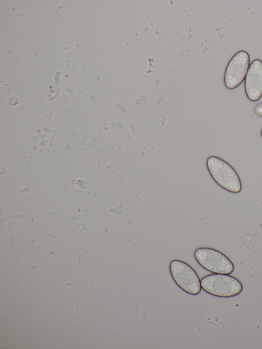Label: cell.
Masks as SVG:
<instances>
[{
	"instance_id": "8",
	"label": "cell",
	"mask_w": 262,
	"mask_h": 349,
	"mask_svg": "<svg viewBox=\"0 0 262 349\" xmlns=\"http://www.w3.org/2000/svg\"><path fill=\"white\" fill-rule=\"evenodd\" d=\"M260 135H261V136L262 137V129H261V132H260Z\"/></svg>"
},
{
	"instance_id": "4",
	"label": "cell",
	"mask_w": 262,
	"mask_h": 349,
	"mask_svg": "<svg viewBox=\"0 0 262 349\" xmlns=\"http://www.w3.org/2000/svg\"><path fill=\"white\" fill-rule=\"evenodd\" d=\"M169 271L174 282L185 292L192 295L201 292L200 278L189 264L179 259H173L169 264Z\"/></svg>"
},
{
	"instance_id": "1",
	"label": "cell",
	"mask_w": 262,
	"mask_h": 349,
	"mask_svg": "<svg viewBox=\"0 0 262 349\" xmlns=\"http://www.w3.org/2000/svg\"><path fill=\"white\" fill-rule=\"evenodd\" d=\"M206 166L214 181L221 188L233 193L241 191L239 177L228 162L219 157L211 156L206 160Z\"/></svg>"
},
{
	"instance_id": "6",
	"label": "cell",
	"mask_w": 262,
	"mask_h": 349,
	"mask_svg": "<svg viewBox=\"0 0 262 349\" xmlns=\"http://www.w3.org/2000/svg\"><path fill=\"white\" fill-rule=\"evenodd\" d=\"M245 91L248 99L252 102L259 100L262 97V61L254 59L250 64L246 74Z\"/></svg>"
},
{
	"instance_id": "5",
	"label": "cell",
	"mask_w": 262,
	"mask_h": 349,
	"mask_svg": "<svg viewBox=\"0 0 262 349\" xmlns=\"http://www.w3.org/2000/svg\"><path fill=\"white\" fill-rule=\"evenodd\" d=\"M250 55L246 51L236 52L229 60L224 74V84L226 88L233 90L245 80L250 67Z\"/></svg>"
},
{
	"instance_id": "3",
	"label": "cell",
	"mask_w": 262,
	"mask_h": 349,
	"mask_svg": "<svg viewBox=\"0 0 262 349\" xmlns=\"http://www.w3.org/2000/svg\"><path fill=\"white\" fill-rule=\"evenodd\" d=\"M194 257L204 269L215 274H230L234 269L233 263L221 251L209 247H200L194 252Z\"/></svg>"
},
{
	"instance_id": "2",
	"label": "cell",
	"mask_w": 262,
	"mask_h": 349,
	"mask_svg": "<svg viewBox=\"0 0 262 349\" xmlns=\"http://www.w3.org/2000/svg\"><path fill=\"white\" fill-rule=\"evenodd\" d=\"M202 289L212 296L228 298L239 295L243 291L242 282L229 274H212L201 280Z\"/></svg>"
},
{
	"instance_id": "7",
	"label": "cell",
	"mask_w": 262,
	"mask_h": 349,
	"mask_svg": "<svg viewBox=\"0 0 262 349\" xmlns=\"http://www.w3.org/2000/svg\"><path fill=\"white\" fill-rule=\"evenodd\" d=\"M255 114L260 117H262V102L257 104L254 108Z\"/></svg>"
}]
</instances>
